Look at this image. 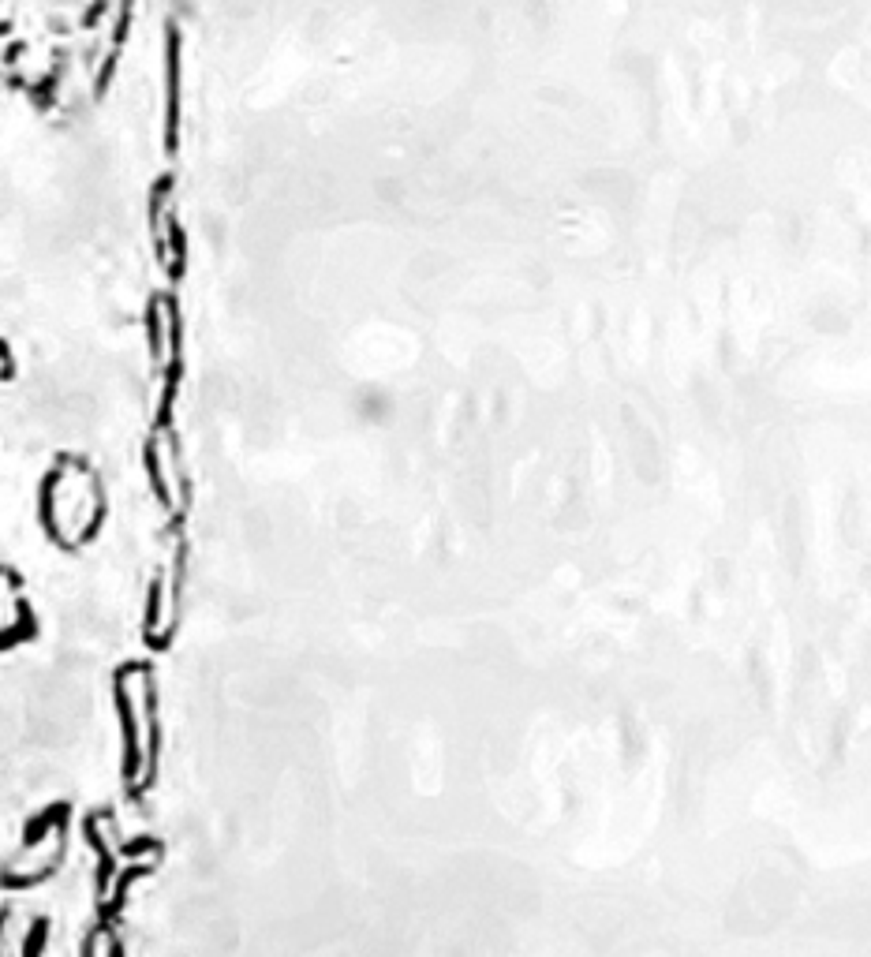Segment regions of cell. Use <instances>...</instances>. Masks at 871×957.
Instances as JSON below:
<instances>
[{"mask_svg": "<svg viewBox=\"0 0 871 957\" xmlns=\"http://www.w3.org/2000/svg\"><path fill=\"white\" fill-rule=\"evenodd\" d=\"M150 868L154 864H131L128 872L120 875L116 879V894H113V901L105 905V913H101V924H113L116 916H120V909H124V898H128V886L135 883V879H143V875H150Z\"/></svg>", "mask_w": 871, "mask_h": 957, "instance_id": "cell-3", "label": "cell"}, {"mask_svg": "<svg viewBox=\"0 0 871 957\" xmlns=\"http://www.w3.org/2000/svg\"><path fill=\"white\" fill-rule=\"evenodd\" d=\"M101 931H105V928H101V924H98V928H94V931H90V935H86V943H83V957H98V939H101Z\"/></svg>", "mask_w": 871, "mask_h": 957, "instance_id": "cell-9", "label": "cell"}, {"mask_svg": "<svg viewBox=\"0 0 871 957\" xmlns=\"http://www.w3.org/2000/svg\"><path fill=\"white\" fill-rule=\"evenodd\" d=\"M146 849H150V853H161V849H165V845H161V842H154V838H139V842H128V845H124V857H128V860H135V857H143Z\"/></svg>", "mask_w": 871, "mask_h": 957, "instance_id": "cell-8", "label": "cell"}, {"mask_svg": "<svg viewBox=\"0 0 871 957\" xmlns=\"http://www.w3.org/2000/svg\"><path fill=\"white\" fill-rule=\"evenodd\" d=\"M105 939H109V957H124V946H120V935H116V931H109Z\"/></svg>", "mask_w": 871, "mask_h": 957, "instance_id": "cell-10", "label": "cell"}, {"mask_svg": "<svg viewBox=\"0 0 871 957\" xmlns=\"http://www.w3.org/2000/svg\"><path fill=\"white\" fill-rule=\"evenodd\" d=\"M161 595H165V580L161 576H154L150 580V595H146V625H143V636H146V647H154L158 651V621H161Z\"/></svg>", "mask_w": 871, "mask_h": 957, "instance_id": "cell-4", "label": "cell"}, {"mask_svg": "<svg viewBox=\"0 0 871 957\" xmlns=\"http://www.w3.org/2000/svg\"><path fill=\"white\" fill-rule=\"evenodd\" d=\"M45 935H49V920H34V928L27 931V939H23V957H42L45 950Z\"/></svg>", "mask_w": 871, "mask_h": 957, "instance_id": "cell-7", "label": "cell"}, {"mask_svg": "<svg viewBox=\"0 0 871 957\" xmlns=\"http://www.w3.org/2000/svg\"><path fill=\"white\" fill-rule=\"evenodd\" d=\"M68 812H72L68 804H53V808H45L38 819H30V823H27V830H23V845H38L45 838V830L57 827V819L64 823V819H68Z\"/></svg>", "mask_w": 871, "mask_h": 957, "instance_id": "cell-5", "label": "cell"}, {"mask_svg": "<svg viewBox=\"0 0 871 957\" xmlns=\"http://www.w3.org/2000/svg\"><path fill=\"white\" fill-rule=\"evenodd\" d=\"M146 472H150V483H154V494H158V501L165 505V509H172V490H169V479H165V472H161L158 442H154V438H150V445H146Z\"/></svg>", "mask_w": 871, "mask_h": 957, "instance_id": "cell-6", "label": "cell"}, {"mask_svg": "<svg viewBox=\"0 0 871 957\" xmlns=\"http://www.w3.org/2000/svg\"><path fill=\"white\" fill-rule=\"evenodd\" d=\"M135 670V662H128L124 670H116V711H120V722H124V778L128 786H139V774H143V741H139V718H135V703H131L128 692V677Z\"/></svg>", "mask_w": 871, "mask_h": 957, "instance_id": "cell-1", "label": "cell"}, {"mask_svg": "<svg viewBox=\"0 0 871 957\" xmlns=\"http://www.w3.org/2000/svg\"><path fill=\"white\" fill-rule=\"evenodd\" d=\"M101 815L105 812H98V815H86V842H94V849H98V857H101V868H98V894L105 898L109 894V875H113V853H109V845H105V838H101Z\"/></svg>", "mask_w": 871, "mask_h": 957, "instance_id": "cell-2", "label": "cell"}]
</instances>
